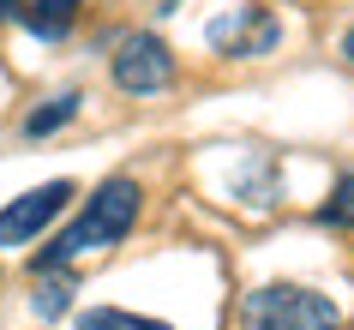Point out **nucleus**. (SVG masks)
Segmentation results:
<instances>
[{
    "label": "nucleus",
    "mask_w": 354,
    "mask_h": 330,
    "mask_svg": "<svg viewBox=\"0 0 354 330\" xmlns=\"http://www.w3.org/2000/svg\"><path fill=\"white\" fill-rule=\"evenodd\" d=\"M241 324L246 330H342L336 300H324L318 288L300 282H264L241 300Z\"/></svg>",
    "instance_id": "nucleus-2"
},
{
    "label": "nucleus",
    "mask_w": 354,
    "mask_h": 330,
    "mask_svg": "<svg viewBox=\"0 0 354 330\" xmlns=\"http://www.w3.org/2000/svg\"><path fill=\"white\" fill-rule=\"evenodd\" d=\"M78 102H84L78 91H66V96H48V102H42V109L30 114V120H24V138H48V132H60V127H66V120L78 114Z\"/></svg>",
    "instance_id": "nucleus-7"
},
{
    "label": "nucleus",
    "mask_w": 354,
    "mask_h": 330,
    "mask_svg": "<svg viewBox=\"0 0 354 330\" xmlns=\"http://www.w3.org/2000/svg\"><path fill=\"white\" fill-rule=\"evenodd\" d=\"M78 330H174V324L138 318V312H120V306H91V312H78Z\"/></svg>",
    "instance_id": "nucleus-8"
},
{
    "label": "nucleus",
    "mask_w": 354,
    "mask_h": 330,
    "mask_svg": "<svg viewBox=\"0 0 354 330\" xmlns=\"http://www.w3.org/2000/svg\"><path fill=\"white\" fill-rule=\"evenodd\" d=\"M73 276L66 271H55V276H42V288H37V318H60V312L73 306Z\"/></svg>",
    "instance_id": "nucleus-9"
},
{
    "label": "nucleus",
    "mask_w": 354,
    "mask_h": 330,
    "mask_svg": "<svg viewBox=\"0 0 354 330\" xmlns=\"http://www.w3.org/2000/svg\"><path fill=\"white\" fill-rule=\"evenodd\" d=\"M73 19H78V0H24V30L30 37H42V42H60L66 30H73Z\"/></svg>",
    "instance_id": "nucleus-6"
},
{
    "label": "nucleus",
    "mask_w": 354,
    "mask_h": 330,
    "mask_svg": "<svg viewBox=\"0 0 354 330\" xmlns=\"http://www.w3.org/2000/svg\"><path fill=\"white\" fill-rule=\"evenodd\" d=\"M324 222L330 228H354V174H342L330 192V204H324Z\"/></svg>",
    "instance_id": "nucleus-10"
},
{
    "label": "nucleus",
    "mask_w": 354,
    "mask_h": 330,
    "mask_svg": "<svg viewBox=\"0 0 354 330\" xmlns=\"http://www.w3.org/2000/svg\"><path fill=\"white\" fill-rule=\"evenodd\" d=\"M138 210H145V186H138V181H127V174L102 181L91 199H84V210L55 235V246L37 258V271H60V264H73V258H84V253L120 246V240L132 235Z\"/></svg>",
    "instance_id": "nucleus-1"
},
{
    "label": "nucleus",
    "mask_w": 354,
    "mask_h": 330,
    "mask_svg": "<svg viewBox=\"0 0 354 330\" xmlns=\"http://www.w3.org/2000/svg\"><path fill=\"white\" fill-rule=\"evenodd\" d=\"M277 19L270 12H259V6H234L228 19H216L210 24V42L223 48V55H234V60H252V55H270L277 48Z\"/></svg>",
    "instance_id": "nucleus-5"
},
{
    "label": "nucleus",
    "mask_w": 354,
    "mask_h": 330,
    "mask_svg": "<svg viewBox=\"0 0 354 330\" xmlns=\"http://www.w3.org/2000/svg\"><path fill=\"white\" fill-rule=\"evenodd\" d=\"M109 73H114V84H120L127 96H156V91H168V78H174V55H168L162 37L132 30V37H120Z\"/></svg>",
    "instance_id": "nucleus-3"
},
{
    "label": "nucleus",
    "mask_w": 354,
    "mask_h": 330,
    "mask_svg": "<svg viewBox=\"0 0 354 330\" xmlns=\"http://www.w3.org/2000/svg\"><path fill=\"white\" fill-rule=\"evenodd\" d=\"M6 19H24V0H0V24Z\"/></svg>",
    "instance_id": "nucleus-11"
},
{
    "label": "nucleus",
    "mask_w": 354,
    "mask_h": 330,
    "mask_svg": "<svg viewBox=\"0 0 354 330\" xmlns=\"http://www.w3.org/2000/svg\"><path fill=\"white\" fill-rule=\"evenodd\" d=\"M66 199H73V181H48V186H37V192H24V199H12L6 210H0V246L37 240L42 228L66 210Z\"/></svg>",
    "instance_id": "nucleus-4"
},
{
    "label": "nucleus",
    "mask_w": 354,
    "mask_h": 330,
    "mask_svg": "<svg viewBox=\"0 0 354 330\" xmlns=\"http://www.w3.org/2000/svg\"><path fill=\"white\" fill-rule=\"evenodd\" d=\"M342 55H348V60H354V30H348V37H342Z\"/></svg>",
    "instance_id": "nucleus-12"
}]
</instances>
